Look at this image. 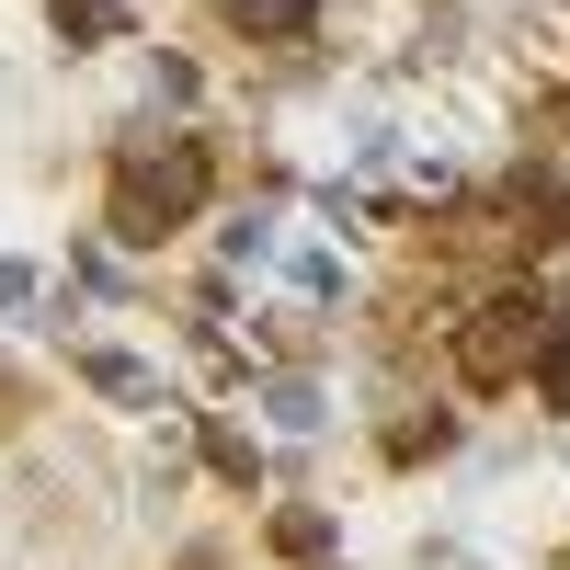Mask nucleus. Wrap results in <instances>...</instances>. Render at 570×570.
Instances as JSON below:
<instances>
[{
  "instance_id": "f257e3e1",
  "label": "nucleus",
  "mask_w": 570,
  "mask_h": 570,
  "mask_svg": "<svg viewBox=\"0 0 570 570\" xmlns=\"http://www.w3.org/2000/svg\"><path fill=\"white\" fill-rule=\"evenodd\" d=\"M195 206H206V149L195 137L126 149V171H115V240H171Z\"/></svg>"
},
{
  "instance_id": "f03ea898",
  "label": "nucleus",
  "mask_w": 570,
  "mask_h": 570,
  "mask_svg": "<svg viewBox=\"0 0 570 570\" xmlns=\"http://www.w3.org/2000/svg\"><path fill=\"white\" fill-rule=\"evenodd\" d=\"M537 343H548V331H537V297H491L480 320L456 331V376H468V389H513V376L537 365Z\"/></svg>"
},
{
  "instance_id": "7ed1b4c3",
  "label": "nucleus",
  "mask_w": 570,
  "mask_h": 570,
  "mask_svg": "<svg viewBox=\"0 0 570 570\" xmlns=\"http://www.w3.org/2000/svg\"><path fill=\"white\" fill-rule=\"evenodd\" d=\"M80 376H91L104 400H126V411H160V376L137 365V354H80Z\"/></svg>"
},
{
  "instance_id": "20e7f679",
  "label": "nucleus",
  "mask_w": 570,
  "mask_h": 570,
  "mask_svg": "<svg viewBox=\"0 0 570 570\" xmlns=\"http://www.w3.org/2000/svg\"><path fill=\"white\" fill-rule=\"evenodd\" d=\"M228 23H240V35H285V46H297V35L320 23V0H228Z\"/></svg>"
},
{
  "instance_id": "39448f33",
  "label": "nucleus",
  "mask_w": 570,
  "mask_h": 570,
  "mask_svg": "<svg viewBox=\"0 0 570 570\" xmlns=\"http://www.w3.org/2000/svg\"><path fill=\"white\" fill-rule=\"evenodd\" d=\"M46 23L69 46H104V35H126V0H46Z\"/></svg>"
},
{
  "instance_id": "423d86ee",
  "label": "nucleus",
  "mask_w": 570,
  "mask_h": 570,
  "mask_svg": "<svg viewBox=\"0 0 570 570\" xmlns=\"http://www.w3.org/2000/svg\"><path fill=\"white\" fill-rule=\"evenodd\" d=\"M274 422H297V434L320 422V389H308V376H274Z\"/></svg>"
},
{
  "instance_id": "0eeeda50",
  "label": "nucleus",
  "mask_w": 570,
  "mask_h": 570,
  "mask_svg": "<svg viewBox=\"0 0 570 570\" xmlns=\"http://www.w3.org/2000/svg\"><path fill=\"white\" fill-rule=\"evenodd\" d=\"M274 537H285V559H320V548H331V525H320V513H285Z\"/></svg>"
},
{
  "instance_id": "6e6552de",
  "label": "nucleus",
  "mask_w": 570,
  "mask_h": 570,
  "mask_svg": "<svg viewBox=\"0 0 570 570\" xmlns=\"http://www.w3.org/2000/svg\"><path fill=\"white\" fill-rule=\"evenodd\" d=\"M35 297V263H0V308H23Z\"/></svg>"
},
{
  "instance_id": "1a4fd4ad",
  "label": "nucleus",
  "mask_w": 570,
  "mask_h": 570,
  "mask_svg": "<svg viewBox=\"0 0 570 570\" xmlns=\"http://www.w3.org/2000/svg\"><path fill=\"white\" fill-rule=\"evenodd\" d=\"M548 400H559V411H570V354H548Z\"/></svg>"
}]
</instances>
